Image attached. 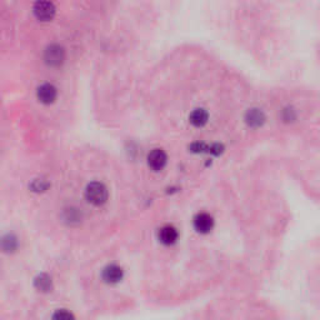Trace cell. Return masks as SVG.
I'll list each match as a JSON object with an SVG mask.
<instances>
[{"mask_svg": "<svg viewBox=\"0 0 320 320\" xmlns=\"http://www.w3.org/2000/svg\"><path fill=\"white\" fill-rule=\"evenodd\" d=\"M85 196H87L88 202L92 204L101 205L108 199V190L103 184L94 181L88 185L87 190H85Z\"/></svg>", "mask_w": 320, "mask_h": 320, "instance_id": "cell-1", "label": "cell"}, {"mask_svg": "<svg viewBox=\"0 0 320 320\" xmlns=\"http://www.w3.org/2000/svg\"><path fill=\"white\" fill-rule=\"evenodd\" d=\"M123 278V270L118 265H109L104 269L103 271V279L105 283L109 284H115L122 280Z\"/></svg>", "mask_w": 320, "mask_h": 320, "instance_id": "cell-6", "label": "cell"}, {"mask_svg": "<svg viewBox=\"0 0 320 320\" xmlns=\"http://www.w3.org/2000/svg\"><path fill=\"white\" fill-rule=\"evenodd\" d=\"M189 120H190V123L194 127H203L208 122L207 110H204V109H195L190 114V116H189Z\"/></svg>", "mask_w": 320, "mask_h": 320, "instance_id": "cell-10", "label": "cell"}, {"mask_svg": "<svg viewBox=\"0 0 320 320\" xmlns=\"http://www.w3.org/2000/svg\"><path fill=\"white\" fill-rule=\"evenodd\" d=\"M35 288L39 292H50L53 288L52 279H50L47 274H40L38 278L35 279Z\"/></svg>", "mask_w": 320, "mask_h": 320, "instance_id": "cell-11", "label": "cell"}, {"mask_svg": "<svg viewBox=\"0 0 320 320\" xmlns=\"http://www.w3.org/2000/svg\"><path fill=\"white\" fill-rule=\"evenodd\" d=\"M17 248V239L13 235H7L3 239V249L5 252H13Z\"/></svg>", "mask_w": 320, "mask_h": 320, "instance_id": "cell-12", "label": "cell"}, {"mask_svg": "<svg viewBox=\"0 0 320 320\" xmlns=\"http://www.w3.org/2000/svg\"><path fill=\"white\" fill-rule=\"evenodd\" d=\"M178 230L174 226H163L159 231V240L165 245H173L178 240Z\"/></svg>", "mask_w": 320, "mask_h": 320, "instance_id": "cell-5", "label": "cell"}, {"mask_svg": "<svg viewBox=\"0 0 320 320\" xmlns=\"http://www.w3.org/2000/svg\"><path fill=\"white\" fill-rule=\"evenodd\" d=\"M214 218L208 213H198L193 219L194 229L196 230V233L203 234V235L209 234L214 229Z\"/></svg>", "mask_w": 320, "mask_h": 320, "instance_id": "cell-2", "label": "cell"}, {"mask_svg": "<svg viewBox=\"0 0 320 320\" xmlns=\"http://www.w3.org/2000/svg\"><path fill=\"white\" fill-rule=\"evenodd\" d=\"M148 164L155 172H159L167 164V154L162 149H154L148 156Z\"/></svg>", "mask_w": 320, "mask_h": 320, "instance_id": "cell-4", "label": "cell"}, {"mask_svg": "<svg viewBox=\"0 0 320 320\" xmlns=\"http://www.w3.org/2000/svg\"><path fill=\"white\" fill-rule=\"evenodd\" d=\"M53 320H75L74 315L68 310H58L53 315Z\"/></svg>", "mask_w": 320, "mask_h": 320, "instance_id": "cell-13", "label": "cell"}, {"mask_svg": "<svg viewBox=\"0 0 320 320\" xmlns=\"http://www.w3.org/2000/svg\"><path fill=\"white\" fill-rule=\"evenodd\" d=\"M264 120H265V115L259 109H252V110L248 111L247 122L252 127H260L264 123Z\"/></svg>", "mask_w": 320, "mask_h": 320, "instance_id": "cell-9", "label": "cell"}, {"mask_svg": "<svg viewBox=\"0 0 320 320\" xmlns=\"http://www.w3.org/2000/svg\"><path fill=\"white\" fill-rule=\"evenodd\" d=\"M34 13H35L36 18L43 21L52 20L55 14V8L52 3L49 2H40L36 3L34 7Z\"/></svg>", "mask_w": 320, "mask_h": 320, "instance_id": "cell-3", "label": "cell"}, {"mask_svg": "<svg viewBox=\"0 0 320 320\" xmlns=\"http://www.w3.org/2000/svg\"><path fill=\"white\" fill-rule=\"evenodd\" d=\"M45 59L50 65H59L64 59V50L58 45H53L45 53Z\"/></svg>", "mask_w": 320, "mask_h": 320, "instance_id": "cell-8", "label": "cell"}, {"mask_svg": "<svg viewBox=\"0 0 320 320\" xmlns=\"http://www.w3.org/2000/svg\"><path fill=\"white\" fill-rule=\"evenodd\" d=\"M38 98L42 103L50 104L57 98V89L52 84H44L38 89Z\"/></svg>", "mask_w": 320, "mask_h": 320, "instance_id": "cell-7", "label": "cell"}]
</instances>
